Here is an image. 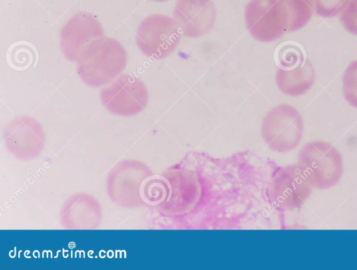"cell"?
Wrapping results in <instances>:
<instances>
[{
  "mask_svg": "<svg viewBox=\"0 0 357 270\" xmlns=\"http://www.w3.org/2000/svg\"><path fill=\"white\" fill-rule=\"evenodd\" d=\"M297 163L312 187L326 190L337 185L344 174L341 153L329 142L313 140L300 149Z\"/></svg>",
  "mask_w": 357,
  "mask_h": 270,
  "instance_id": "3957f363",
  "label": "cell"
},
{
  "mask_svg": "<svg viewBox=\"0 0 357 270\" xmlns=\"http://www.w3.org/2000/svg\"><path fill=\"white\" fill-rule=\"evenodd\" d=\"M173 17L185 36L197 38L213 28L216 9L213 0H177Z\"/></svg>",
  "mask_w": 357,
  "mask_h": 270,
  "instance_id": "30bf717a",
  "label": "cell"
},
{
  "mask_svg": "<svg viewBox=\"0 0 357 270\" xmlns=\"http://www.w3.org/2000/svg\"><path fill=\"white\" fill-rule=\"evenodd\" d=\"M127 52L116 39L102 36L94 40L77 61V73L91 87L108 84L126 68Z\"/></svg>",
  "mask_w": 357,
  "mask_h": 270,
  "instance_id": "7a4b0ae2",
  "label": "cell"
},
{
  "mask_svg": "<svg viewBox=\"0 0 357 270\" xmlns=\"http://www.w3.org/2000/svg\"><path fill=\"white\" fill-rule=\"evenodd\" d=\"M314 81L315 71L308 59L293 69L278 68L275 73L278 89L289 96H299L305 93L312 88Z\"/></svg>",
  "mask_w": 357,
  "mask_h": 270,
  "instance_id": "8fae6325",
  "label": "cell"
},
{
  "mask_svg": "<svg viewBox=\"0 0 357 270\" xmlns=\"http://www.w3.org/2000/svg\"><path fill=\"white\" fill-rule=\"evenodd\" d=\"M102 36L103 28L98 18L88 12H79L63 26L60 47L66 59L77 62L84 49Z\"/></svg>",
  "mask_w": 357,
  "mask_h": 270,
  "instance_id": "9c48e42d",
  "label": "cell"
},
{
  "mask_svg": "<svg viewBox=\"0 0 357 270\" xmlns=\"http://www.w3.org/2000/svg\"><path fill=\"white\" fill-rule=\"evenodd\" d=\"M6 141L13 147L38 148L43 145L44 133L40 123L29 116L15 117L7 126Z\"/></svg>",
  "mask_w": 357,
  "mask_h": 270,
  "instance_id": "7c38bea8",
  "label": "cell"
},
{
  "mask_svg": "<svg viewBox=\"0 0 357 270\" xmlns=\"http://www.w3.org/2000/svg\"><path fill=\"white\" fill-rule=\"evenodd\" d=\"M313 188L296 163L285 165L275 173L271 181L268 196L278 209L293 211L305 204Z\"/></svg>",
  "mask_w": 357,
  "mask_h": 270,
  "instance_id": "52a82bcc",
  "label": "cell"
},
{
  "mask_svg": "<svg viewBox=\"0 0 357 270\" xmlns=\"http://www.w3.org/2000/svg\"><path fill=\"white\" fill-rule=\"evenodd\" d=\"M288 13L287 32L298 31L304 27L312 15L311 0H284Z\"/></svg>",
  "mask_w": 357,
  "mask_h": 270,
  "instance_id": "4fadbf2b",
  "label": "cell"
},
{
  "mask_svg": "<svg viewBox=\"0 0 357 270\" xmlns=\"http://www.w3.org/2000/svg\"><path fill=\"white\" fill-rule=\"evenodd\" d=\"M261 133L266 145L273 151L287 153L296 149L304 135V123L294 106L281 103L264 116Z\"/></svg>",
  "mask_w": 357,
  "mask_h": 270,
  "instance_id": "277c9868",
  "label": "cell"
},
{
  "mask_svg": "<svg viewBox=\"0 0 357 270\" xmlns=\"http://www.w3.org/2000/svg\"><path fill=\"white\" fill-rule=\"evenodd\" d=\"M100 100L111 113L128 117L145 109L149 93L145 84L137 77L123 74L100 91Z\"/></svg>",
  "mask_w": 357,
  "mask_h": 270,
  "instance_id": "ba28073f",
  "label": "cell"
},
{
  "mask_svg": "<svg viewBox=\"0 0 357 270\" xmlns=\"http://www.w3.org/2000/svg\"><path fill=\"white\" fill-rule=\"evenodd\" d=\"M340 21L346 31L357 35V0H348L340 13Z\"/></svg>",
  "mask_w": 357,
  "mask_h": 270,
  "instance_id": "2e32d148",
  "label": "cell"
},
{
  "mask_svg": "<svg viewBox=\"0 0 357 270\" xmlns=\"http://www.w3.org/2000/svg\"><path fill=\"white\" fill-rule=\"evenodd\" d=\"M151 1H155V2H165V1H167L169 0H151Z\"/></svg>",
  "mask_w": 357,
  "mask_h": 270,
  "instance_id": "e0dca14e",
  "label": "cell"
},
{
  "mask_svg": "<svg viewBox=\"0 0 357 270\" xmlns=\"http://www.w3.org/2000/svg\"><path fill=\"white\" fill-rule=\"evenodd\" d=\"M175 20L168 15L152 14L139 23L135 36L137 45L146 57L162 59L172 54L181 39Z\"/></svg>",
  "mask_w": 357,
  "mask_h": 270,
  "instance_id": "5b68a950",
  "label": "cell"
},
{
  "mask_svg": "<svg viewBox=\"0 0 357 270\" xmlns=\"http://www.w3.org/2000/svg\"><path fill=\"white\" fill-rule=\"evenodd\" d=\"M342 93L345 100L357 108V60L349 63L342 76Z\"/></svg>",
  "mask_w": 357,
  "mask_h": 270,
  "instance_id": "5bb4252c",
  "label": "cell"
},
{
  "mask_svg": "<svg viewBox=\"0 0 357 270\" xmlns=\"http://www.w3.org/2000/svg\"><path fill=\"white\" fill-rule=\"evenodd\" d=\"M248 32L257 40L272 42L287 32L288 13L284 0H250L245 8Z\"/></svg>",
  "mask_w": 357,
  "mask_h": 270,
  "instance_id": "8992f818",
  "label": "cell"
},
{
  "mask_svg": "<svg viewBox=\"0 0 357 270\" xmlns=\"http://www.w3.org/2000/svg\"><path fill=\"white\" fill-rule=\"evenodd\" d=\"M313 10L319 16L331 18L341 13L348 0H311Z\"/></svg>",
  "mask_w": 357,
  "mask_h": 270,
  "instance_id": "9a60e30c",
  "label": "cell"
},
{
  "mask_svg": "<svg viewBox=\"0 0 357 270\" xmlns=\"http://www.w3.org/2000/svg\"><path fill=\"white\" fill-rule=\"evenodd\" d=\"M152 201L167 216H179L190 212L201 196L197 177L191 172L173 168L163 173L159 179L150 181L147 188Z\"/></svg>",
  "mask_w": 357,
  "mask_h": 270,
  "instance_id": "6da1fadb",
  "label": "cell"
}]
</instances>
